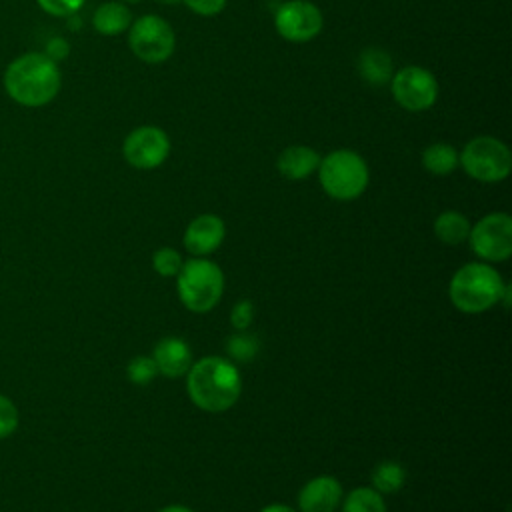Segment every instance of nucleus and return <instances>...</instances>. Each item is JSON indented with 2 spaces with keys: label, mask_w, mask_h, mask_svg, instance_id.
Here are the masks:
<instances>
[{
  "label": "nucleus",
  "mask_w": 512,
  "mask_h": 512,
  "mask_svg": "<svg viewBox=\"0 0 512 512\" xmlns=\"http://www.w3.org/2000/svg\"><path fill=\"white\" fill-rule=\"evenodd\" d=\"M324 18L316 4L308 0H288L274 16V26L278 34L288 42H308L316 38L322 30Z\"/></svg>",
  "instance_id": "9d476101"
},
{
  "label": "nucleus",
  "mask_w": 512,
  "mask_h": 512,
  "mask_svg": "<svg viewBox=\"0 0 512 512\" xmlns=\"http://www.w3.org/2000/svg\"><path fill=\"white\" fill-rule=\"evenodd\" d=\"M260 512H294V510L284 504H270V506H264Z\"/></svg>",
  "instance_id": "c756f323"
},
{
  "label": "nucleus",
  "mask_w": 512,
  "mask_h": 512,
  "mask_svg": "<svg viewBox=\"0 0 512 512\" xmlns=\"http://www.w3.org/2000/svg\"><path fill=\"white\" fill-rule=\"evenodd\" d=\"M158 2H162V4H174V2H180V0H158Z\"/></svg>",
  "instance_id": "2f4dec72"
},
{
  "label": "nucleus",
  "mask_w": 512,
  "mask_h": 512,
  "mask_svg": "<svg viewBox=\"0 0 512 512\" xmlns=\"http://www.w3.org/2000/svg\"><path fill=\"white\" fill-rule=\"evenodd\" d=\"M176 288L188 310L204 314L218 304L224 292V274L212 260L192 258L176 274Z\"/></svg>",
  "instance_id": "20e7f679"
},
{
  "label": "nucleus",
  "mask_w": 512,
  "mask_h": 512,
  "mask_svg": "<svg viewBox=\"0 0 512 512\" xmlns=\"http://www.w3.org/2000/svg\"><path fill=\"white\" fill-rule=\"evenodd\" d=\"M464 172L480 182H500L510 174L512 154L508 146L492 136L472 138L458 154Z\"/></svg>",
  "instance_id": "423d86ee"
},
{
  "label": "nucleus",
  "mask_w": 512,
  "mask_h": 512,
  "mask_svg": "<svg viewBox=\"0 0 512 512\" xmlns=\"http://www.w3.org/2000/svg\"><path fill=\"white\" fill-rule=\"evenodd\" d=\"M508 286L502 276L490 264L470 262L456 270L450 280V300L452 304L466 314H480L498 304Z\"/></svg>",
  "instance_id": "7ed1b4c3"
},
{
  "label": "nucleus",
  "mask_w": 512,
  "mask_h": 512,
  "mask_svg": "<svg viewBox=\"0 0 512 512\" xmlns=\"http://www.w3.org/2000/svg\"><path fill=\"white\" fill-rule=\"evenodd\" d=\"M422 164L430 174L446 176V174L456 170L458 152L454 150V146H450L446 142H436V144H430L422 152Z\"/></svg>",
  "instance_id": "6ab92c4d"
},
{
  "label": "nucleus",
  "mask_w": 512,
  "mask_h": 512,
  "mask_svg": "<svg viewBox=\"0 0 512 512\" xmlns=\"http://www.w3.org/2000/svg\"><path fill=\"white\" fill-rule=\"evenodd\" d=\"M18 426V410L6 396L0 394V438L10 436Z\"/></svg>",
  "instance_id": "393cba45"
},
{
  "label": "nucleus",
  "mask_w": 512,
  "mask_h": 512,
  "mask_svg": "<svg viewBox=\"0 0 512 512\" xmlns=\"http://www.w3.org/2000/svg\"><path fill=\"white\" fill-rule=\"evenodd\" d=\"M226 350H228V356L234 358L236 362H250L258 352V340L248 334L238 332L228 338Z\"/></svg>",
  "instance_id": "4be33fe9"
},
{
  "label": "nucleus",
  "mask_w": 512,
  "mask_h": 512,
  "mask_svg": "<svg viewBox=\"0 0 512 512\" xmlns=\"http://www.w3.org/2000/svg\"><path fill=\"white\" fill-rule=\"evenodd\" d=\"M342 502V486L332 476H318L306 482L298 494L302 512H334Z\"/></svg>",
  "instance_id": "ddd939ff"
},
{
  "label": "nucleus",
  "mask_w": 512,
  "mask_h": 512,
  "mask_svg": "<svg viewBox=\"0 0 512 512\" xmlns=\"http://www.w3.org/2000/svg\"><path fill=\"white\" fill-rule=\"evenodd\" d=\"M158 512H192V510L186 508V506H180V504H172V506H166V508H162Z\"/></svg>",
  "instance_id": "7c9ffc66"
},
{
  "label": "nucleus",
  "mask_w": 512,
  "mask_h": 512,
  "mask_svg": "<svg viewBox=\"0 0 512 512\" xmlns=\"http://www.w3.org/2000/svg\"><path fill=\"white\" fill-rule=\"evenodd\" d=\"M182 258L172 248H158L152 256V266L160 276H176L182 268Z\"/></svg>",
  "instance_id": "5701e85b"
},
{
  "label": "nucleus",
  "mask_w": 512,
  "mask_h": 512,
  "mask_svg": "<svg viewBox=\"0 0 512 512\" xmlns=\"http://www.w3.org/2000/svg\"><path fill=\"white\" fill-rule=\"evenodd\" d=\"M62 76L58 64L42 52H28L12 60L4 72L6 94L22 106H44L60 90Z\"/></svg>",
  "instance_id": "f03ea898"
},
{
  "label": "nucleus",
  "mask_w": 512,
  "mask_h": 512,
  "mask_svg": "<svg viewBox=\"0 0 512 512\" xmlns=\"http://www.w3.org/2000/svg\"><path fill=\"white\" fill-rule=\"evenodd\" d=\"M468 240L482 260L502 262L512 254V218L506 212L486 214L470 226Z\"/></svg>",
  "instance_id": "6e6552de"
},
{
  "label": "nucleus",
  "mask_w": 512,
  "mask_h": 512,
  "mask_svg": "<svg viewBox=\"0 0 512 512\" xmlns=\"http://www.w3.org/2000/svg\"><path fill=\"white\" fill-rule=\"evenodd\" d=\"M252 318H254V308L250 300H240L234 304L230 312V322L238 332H244L252 324Z\"/></svg>",
  "instance_id": "bb28decb"
},
{
  "label": "nucleus",
  "mask_w": 512,
  "mask_h": 512,
  "mask_svg": "<svg viewBox=\"0 0 512 512\" xmlns=\"http://www.w3.org/2000/svg\"><path fill=\"white\" fill-rule=\"evenodd\" d=\"M360 74L370 84H384L392 78V60L380 48H368L360 56Z\"/></svg>",
  "instance_id": "a211bd4d"
},
{
  "label": "nucleus",
  "mask_w": 512,
  "mask_h": 512,
  "mask_svg": "<svg viewBox=\"0 0 512 512\" xmlns=\"http://www.w3.org/2000/svg\"><path fill=\"white\" fill-rule=\"evenodd\" d=\"M122 154L130 166L150 170L168 158L170 140L158 126H138L124 138Z\"/></svg>",
  "instance_id": "9b49d317"
},
{
  "label": "nucleus",
  "mask_w": 512,
  "mask_h": 512,
  "mask_svg": "<svg viewBox=\"0 0 512 512\" xmlns=\"http://www.w3.org/2000/svg\"><path fill=\"white\" fill-rule=\"evenodd\" d=\"M152 360L156 364V370L166 378H178L184 376L192 366V352L188 344L182 338L168 336L162 338L152 352Z\"/></svg>",
  "instance_id": "4468645a"
},
{
  "label": "nucleus",
  "mask_w": 512,
  "mask_h": 512,
  "mask_svg": "<svg viewBox=\"0 0 512 512\" xmlns=\"http://www.w3.org/2000/svg\"><path fill=\"white\" fill-rule=\"evenodd\" d=\"M434 234L444 244L456 246V244H462L464 240H468L470 222L464 214H460L456 210H446L434 220Z\"/></svg>",
  "instance_id": "f3484780"
},
{
  "label": "nucleus",
  "mask_w": 512,
  "mask_h": 512,
  "mask_svg": "<svg viewBox=\"0 0 512 512\" xmlns=\"http://www.w3.org/2000/svg\"><path fill=\"white\" fill-rule=\"evenodd\" d=\"M392 96L408 112L428 110L438 98V82L420 66H404L392 78Z\"/></svg>",
  "instance_id": "1a4fd4ad"
},
{
  "label": "nucleus",
  "mask_w": 512,
  "mask_h": 512,
  "mask_svg": "<svg viewBox=\"0 0 512 512\" xmlns=\"http://www.w3.org/2000/svg\"><path fill=\"white\" fill-rule=\"evenodd\" d=\"M340 504H342V512H386L382 494L366 486L352 490Z\"/></svg>",
  "instance_id": "412c9836"
},
{
  "label": "nucleus",
  "mask_w": 512,
  "mask_h": 512,
  "mask_svg": "<svg viewBox=\"0 0 512 512\" xmlns=\"http://www.w3.org/2000/svg\"><path fill=\"white\" fill-rule=\"evenodd\" d=\"M406 482L404 466L396 462H380L372 472V486L380 494H394Z\"/></svg>",
  "instance_id": "aec40b11"
},
{
  "label": "nucleus",
  "mask_w": 512,
  "mask_h": 512,
  "mask_svg": "<svg viewBox=\"0 0 512 512\" xmlns=\"http://www.w3.org/2000/svg\"><path fill=\"white\" fill-rule=\"evenodd\" d=\"M130 22H132V14L120 2L100 4L92 16V24H94L96 32H100L104 36H116V34L124 32L130 26Z\"/></svg>",
  "instance_id": "dca6fc26"
},
{
  "label": "nucleus",
  "mask_w": 512,
  "mask_h": 512,
  "mask_svg": "<svg viewBox=\"0 0 512 512\" xmlns=\"http://www.w3.org/2000/svg\"><path fill=\"white\" fill-rule=\"evenodd\" d=\"M318 164H320L318 152L304 144H294L284 148L276 160L278 172L288 180L308 178L312 172L318 170Z\"/></svg>",
  "instance_id": "2eb2a0df"
},
{
  "label": "nucleus",
  "mask_w": 512,
  "mask_h": 512,
  "mask_svg": "<svg viewBox=\"0 0 512 512\" xmlns=\"http://www.w3.org/2000/svg\"><path fill=\"white\" fill-rule=\"evenodd\" d=\"M226 226L216 214L196 216L184 232V248L198 258L212 254L224 240Z\"/></svg>",
  "instance_id": "f8f14e48"
},
{
  "label": "nucleus",
  "mask_w": 512,
  "mask_h": 512,
  "mask_svg": "<svg viewBox=\"0 0 512 512\" xmlns=\"http://www.w3.org/2000/svg\"><path fill=\"white\" fill-rule=\"evenodd\" d=\"M192 12L200 16H214L224 10L226 0H182Z\"/></svg>",
  "instance_id": "cd10ccee"
},
{
  "label": "nucleus",
  "mask_w": 512,
  "mask_h": 512,
  "mask_svg": "<svg viewBox=\"0 0 512 512\" xmlns=\"http://www.w3.org/2000/svg\"><path fill=\"white\" fill-rule=\"evenodd\" d=\"M36 2L44 12L52 16H72L84 4V0H36Z\"/></svg>",
  "instance_id": "a878e982"
},
{
  "label": "nucleus",
  "mask_w": 512,
  "mask_h": 512,
  "mask_svg": "<svg viewBox=\"0 0 512 512\" xmlns=\"http://www.w3.org/2000/svg\"><path fill=\"white\" fill-rule=\"evenodd\" d=\"M318 178L330 198L354 200L368 186V166L352 150H334L320 158Z\"/></svg>",
  "instance_id": "39448f33"
},
{
  "label": "nucleus",
  "mask_w": 512,
  "mask_h": 512,
  "mask_svg": "<svg viewBox=\"0 0 512 512\" xmlns=\"http://www.w3.org/2000/svg\"><path fill=\"white\" fill-rule=\"evenodd\" d=\"M190 400L204 412H224L236 404L242 392L238 368L222 356H206L186 372Z\"/></svg>",
  "instance_id": "f257e3e1"
},
{
  "label": "nucleus",
  "mask_w": 512,
  "mask_h": 512,
  "mask_svg": "<svg viewBox=\"0 0 512 512\" xmlns=\"http://www.w3.org/2000/svg\"><path fill=\"white\" fill-rule=\"evenodd\" d=\"M128 44L142 62L160 64L172 56L176 36L166 20L156 14H148L130 26Z\"/></svg>",
  "instance_id": "0eeeda50"
},
{
  "label": "nucleus",
  "mask_w": 512,
  "mask_h": 512,
  "mask_svg": "<svg viewBox=\"0 0 512 512\" xmlns=\"http://www.w3.org/2000/svg\"><path fill=\"white\" fill-rule=\"evenodd\" d=\"M126 2H138V0H126Z\"/></svg>",
  "instance_id": "473e14b6"
},
{
  "label": "nucleus",
  "mask_w": 512,
  "mask_h": 512,
  "mask_svg": "<svg viewBox=\"0 0 512 512\" xmlns=\"http://www.w3.org/2000/svg\"><path fill=\"white\" fill-rule=\"evenodd\" d=\"M126 374H128V380L134 382V384H148V382L154 380L158 370H156V364H154L152 358L136 356V358L130 360V364L126 368Z\"/></svg>",
  "instance_id": "b1692460"
},
{
  "label": "nucleus",
  "mask_w": 512,
  "mask_h": 512,
  "mask_svg": "<svg viewBox=\"0 0 512 512\" xmlns=\"http://www.w3.org/2000/svg\"><path fill=\"white\" fill-rule=\"evenodd\" d=\"M68 54V44L62 40V38H56V40H50L48 44V50H46V56L52 58L54 62H58L62 56Z\"/></svg>",
  "instance_id": "c85d7f7f"
}]
</instances>
